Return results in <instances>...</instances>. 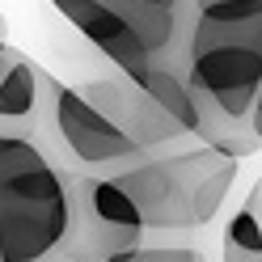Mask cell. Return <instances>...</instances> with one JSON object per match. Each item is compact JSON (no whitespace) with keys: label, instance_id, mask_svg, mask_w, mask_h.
I'll list each match as a JSON object with an SVG mask.
<instances>
[{"label":"cell","instance_id":"cell-1","mask_svg":"<svg viewBox=\"0 0 262 262\" xmlns=\"http://www.w3.org/2000/svg\"><path fill=\"white\" fill-rule=\"evenodd\" d=\"M194 89V136L228 157H254L262 136L254 106L262 93V0H203L186 51Z\"/></svg>","mask_w":262,"mask_h":262},{"label":"cell","instance_id":"cell-2","mask_svg":"<svg viewBox=\"0 0 262 262\" xmlns=\"http://www.w3.org/2000/svg\"><path fill=\"white\" fill-rule=\"evenodd\" d=\"M72 173L34 140L0 136V262H51L76 241Z\"/></svg>","mask_w":262,"mask_h":262},{"label":"cell","instance_id":"cell-3","mask_svg":"<svg viewBox=\"0 0 262 262\" xmlns=\"http://www.w3.org/2000/svg\"><path fill=\"white\" fill-rule=\"evenodd\" d=\"M51 5L93 51H102L131 80H144L157 68L186 72L199 0H51Z\"/></svg>","mask_w":262,"mask_h":262},{"label":"cell","instance_id":"cell-4","mask_svg":"<svg viewBox=\"0 0 262 262\" xmlns=\"http://www.w3.org/2000/svg\"><path fill=\"white\" fill-rule=\"evenodd\" d=\"M47 152L68 173H97V178H114L119 169L148 157L80 85L55 89V119L51 136H47Z\"/></svg>","mask_w":262,"mask_h":262},{"label":"cell","instance_id":"cell-5","mask_svg":"<svg viewBox=\"0 0 262 262\" xmlns=\"http://www.w3.org/2000/svg\"><path fill=\"white\" fill-rule=\"evenodd\" d=\"M224 152L211 144H194L182 152H157L144 157L136 165L119 169V186L136 199L144 224L152 233H194L199 216H194V190H199L203 173L216 165Z\"/></svg>","mask_w":262,"mask_h":262},{"label":"cell","instance_id":"cell-6","mask_svg":"<svg viewBox=\"0 0 262 262\" xmlns=\"http://www.w3.org/2000/svg\"><path fill=\"white\" fill-rule=\"evenodd\" d=\"M80 89H85L148 157H157V152H182V148L203 144L194 131H186L182 123H178L173 114L140 85V80H131V76L119 72V68H114V76L89 80V85H80Z\"/></svg>","mask_w":262,"mask_h":262},{"label":"cell","instance_id":"cell-7","mask_svg":"<svg viewBox=\"0 0 262 262\" xmlns=\"http://www.w3.org/2000/svg\"><path fill=\"white\" fill-rule=\"evenodd\" d=\"M72 186H76V207H80L76 245H85L97 262L152 237V228L144 224L136 199L119 186V178L72 173Z\"/></svg>","mask_w":262,"mask_h":262},{"label":"cell","instance_id":"cell-8","mask_svg":"<svg viewBox=\"0 0 262 262\" xmlns=\"http://www.w3.org/2000/svg\"><path fill=\"white\" fill-rule=\"evenodd\" d=\"M55 89L59 80L17 51L9 38L0 42V136H21L47 148L55 119Z\"/></svg>","mask_w":262,"mask_h":262},{"label":"cell","instance_id":"cell-9","mask_svg":"<svg viewBox=\"0 0 262 262\" xmlns=\"http://www.w3.org/2000/svg\"><path fill=\"white\" fill-rule=\"evenodd\" d=\"M220 262H262V224L250 216V207H237L224 224Z\"/></svg>","mask_w":262,"mask_h":262},{"label":"cell","instance_id":"cell-10","mask_svg":"<svg viewBox=\"0 0 262 262\" xmlns=\"http://www.w3.org/2000/svg\"><path fill=\"white\" fill-rule=\"evenodd\" d=\"M106 262H207L203 250H194V245H157V241H140V245H131V250L123 254H110Z\"/></svg>","mask_w":262,"mask_h":262},{"label":"cell","instance_id":"cell-11","mask_svg":"<svg viewBox=\"0 0 262 262\" xmlns=\"http://www.w3.org/2000/svg\"><path fill=\"white\" fill-rule=\"evenodd\" d=\"M245 207H250V216L262 224V178H258V182L250 186V194H245Z\"/></svg>","mask_w":262,"mask_h":262},{"label":"cell","instance_id":"cell-12","mask_svg":"<svg viewBox=\"0 0 262 262\" xmlns=\"http://www.w3.org/2000/svg\"><path fill=\"white\" fill-rule=\"evenodd\" d=\"M254 131L262 136V93H258V106H254Z\"/></svg>","mask_w":262,"mask_h":262},{"label":"cell","instance_id":"cell-13","mask_svg":"<svg viewBox=\"0 0 262 262\" xmlns=\"http://www.w3.org/2000/svg\"><path fill=\"white\" fill-rule=\"evenodd\" d=\"M9 38V21H5V13H0V42Z\"/></svg>","mask_w":262,"mask_h":262}]
</instances>
